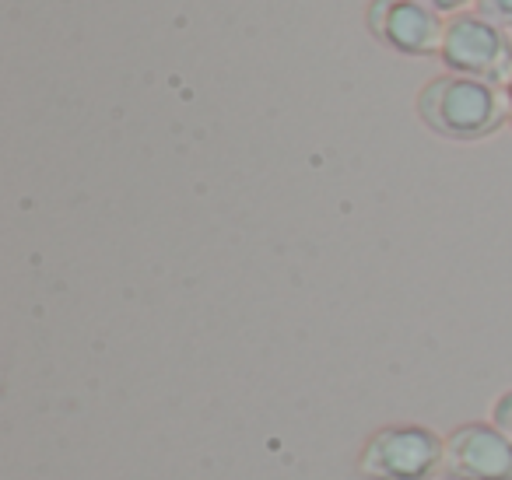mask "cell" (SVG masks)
Returning a JSON list of instances; mask_svg holds the SVG:
<instances>
[{"label": "cell", "instance_id": "1", "mask_svg": "<svg viewBox=\"0 0 512 480\" xmlns=\"http://www.w3.org/2000/svg\"><path fill=\"white\" fill-rule=\"evenodd\" d=\"M418 116L435 137L446 141H484L509 123L505 92L498 85L463 74H439L418 92Z\"/></svg>", "mask_w": 512, "mask_h": 480}, {"label": "cell", "instance_id": "2", "mask_svg": "<svg viewBox=\"0 0 512 480\" xmlns=\"http://www.w3.org/2000/svg\"><path fill=\"white\" fill-rule=\"evenodd\" d=\"M442 442L425 424H383L365 438L358 473L365 480H432L442 470Z\"/></svg>", "mask_w": 512, "mask_h": 480}, {"label": "cell", "instance_id": "3", "mask_svg": "<svg viewBox=\"0 0 512 480\" xmlns=\"http://www.w3.org/2000/svg\"><path fill=\"white\" fill-rule=\"evenodd\" d=\"M439 60L449 74L505 88L512 74V36L477 11H460V15L446 18Z\"/></svg>", "mask_w": 512, "mask_h": 480}, {"label": "cell", "instance_id": "4", "mask_svg": "<svg viewBox=\"0 0 512 480\" xmlns=\"http://www.w3.org/2000/svg\"><path fill=\"white\" fill-rule=\"evenodd\" d=\"M365 29L379 46L400 57H439L446 18L421 0H372Z\"/></svg>", "mask_w": 512, "mask_h": 480}, {"label": "cell", "instance_id": "5", "mask_svg": "<svg viewBox=\"0 0 512 480\" xmlns=\"http://www.w3.org/2000/svg\"><path fill=\"white\" fill-rule=\"evenodd\" d=\"M449 480H512V438L495 421H467L442 442Z\"/></svg>", "mask_w": 512, "mask_h": 480}, {"label": "cell", "instance_id": "6", "mask_svg": "<svg viewBox=\"0 0 512 480\" xmlns=\"http://www.w3.org/2000/svg\"><path fill=\"white\" fill-rule=\"evenodd\" d=\"M477 15L502 25V29H512V0H477Z\"/></svg>", "mask_w": 512, "mask_h": 480}, {"label": "cell", "instance_id": "7", "mask_svg": "<svg viewBox=\"0 0 512 480\" xmlns=\"http://www.w3.org/2000/svg\"><path fill=\"white\" fill-rule=\"evenodd\" d=\"M491 421H495L498 428H502L505 435L512 438V389L495 400V407H491Z\"/></svg>", "mask_w": 512, "mask_h": 480}, {"label": "cell", "instance_id": "8", "mask_svg": "<svg viewBox=\"0 0 512 480\" xmlns=\"http://www.w3.org/2000/svg\"><path fill=\"white\" fill-rule=\"evenodd\" d=\"M421 4H428V8L439 11V15H460L470 0H421Z\"/></svg>", "mask_w": 512, "mask_h": 480}, {"label": "cell", "instance_id": "9", "mask_svg": "<svg viewBox=\"0 0 512 480\" xmlns=\"http://www.w3.org/2000/svg\"><path fill=\"white\" fill-rule=\"evenodd\" d=\"M505 109H509V127H512V74L505 81Z\"/></svg>", "mask_w": 512, "mask_h": 480}]
</instances>
